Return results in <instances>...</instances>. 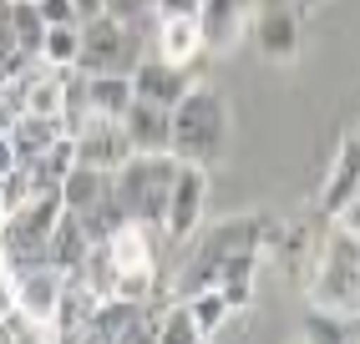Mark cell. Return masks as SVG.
I'll return each mask as SVG.
<instances>
[{"mask_svg":"<svg viewBox=\"0 0 360 344\" xmlns=\"http://www.w3.org/2000/svg\"><path fill=\"white\" fill-rule=\"evenodd\" d=\"M153 304L148 299H127V293H107L97 299L86 319V334L82 339H97V344H132V339H153Z\"/></svg>","mask_w":360,"mask_h":344,"instance_id":"cell-8","label":"cell"},{"mask_svg":"<svg viewBox=\"0 0 360 344\" xmlns=\"http://www.w3.org/2000/svg\"><path fill=\"white\" fill-rule=\"evenodd\" d=\"M66 137H71V162H86V167H102V172H112L132 152V142H127L117 117H82Z\"/></svg>","mask_w":360,"mask_h":344,"instance_id":"cell-9","label":"cell"},{"mask_svg":"<svg viewBox=\"0 0 360 344\" xmlns=\"http://www.w3.org/2000/svg\"><path fill=\"white\" fill-rule=\"evenodd\" d=\"M249 6L254 0H198V31H203L208 56L229 51V46L238 41V31L249 26Z\"/></svg>","mask_w":360,"mask_h":344,"instance_id":"cell-14","label":"cell"},{"mask_svg":"<svg viewBox=\"0 0 360 344\" xmlns=\"http://www.w3.org/2000/svg\"><path fill=\"white\" fill-rule=\"evenodd\" d=\"M233 121H229V102L213 86L193 81L173 107H167V152L178 162H198V167H219L229 152Z\"/></svg>","mask_w":360,"mask_h":344,"instance_id":"cell-1","label":"cell"},{"mask_svg":"<svg viewBox=\"0 0 360 344\" xmlns=\"http://www.w3.org/2000/svg\"><path fill=\"white\" fill-rule=\"evenodd\" d=\"M6 137L15 147V162H36L41 152H51V147L66 137L61 117H36V112H15L6 121Z\"/></svg>","mask_w":360,"mask_h":344,"instance_id":"cell-15","label":"cell"},{"mask_svg":"<svg viewBox=\"0 0 360 344\" xmlns=\"http://www.w3.org/2000/svg\"><path fill=\"white\" fill-rule=\"evenodd\" d=\"M102 11H107V15H117V20H132V26H148L153 0H102Z\"/></svg>","mask_w":360,"mask_h":344,"instance_id":"cell-27","label":"cell"},{"mask_svg":"<svg viewBox=\"0 0 360 344\" xmlns=\"http://www.w3.org/2000/svg\"><path fill=\"white\" fill-rule=\"evenodd\" d=\"M350 208H360V142H355V132L340 137L335 162L325 172V187L315 192V213L320 218H340Z\"/></svg>","mask_w":360,"mask_h":344,"instance_id":"cell-10","label":"cell"},{"mask_svg":"<svg viewBox=\"0 0 360 344\" xmlns=\"http://www.w3.org/2000/svg\"><path fill=\"white\" fill-rule=\"evenodd\" d=\"M249 36L264 61L290 66L300 56V11L290 0H254L249 6Z\"/></svg>","mask_w":360,"mask_h":344,"instance_id":"cell-7","label":"cell"},{"mask_svg":"<svg viewBox=\"0 0 360 344\" xmlns=\"http://www.w3.org/2000/svg\"><path fill=\"white\" fill-rule=\"evenodd\" d=\"M71 6H77V15L86 20V15H97V11H102V0H71Z\"/></svg>","mask_w":360,"mask_h":344,"instance_id":"cell-31","label":"cell"},{"mask_svg":"<svg viewBox=\"0 0 360 344\" xmlns=\"http://www.w3.org/2000/svg\"><path fill=\"white\" fill-rule=\"evenodd\" d=\"M153 339H158V344H198L193 314H188L183 299H173V304L158 309V319H153Z\"/></svg>","mask_w":360,"mask_h":344,"instance_id":"cell-23","label":"cell"},{"mask_svg":"<svg viewBox=\"0 0 360 344\" xmlns=\"http://www.w3.org/2000/svg\"><path fill=\"white\" fill-rule=\"evenodd\" d=\"M122 121V132L132 142V152H167V107L158 102H127V112L117 117Z\"/></svg>","mask_w":360,"mask_h":344,"instance_id":"cell-18","label":"cell"},{"mask_svg":"<svg viewBox=\"0 0 360 344\" xmlns=\"http://www.w3.org/2000/svg\"><path fill=\"white\" fill-rule=\"evenodd\" d=\"M91 309H97V293H91L77 274H66V279H61V293H56L51 329H46V334H56V339H82V334H86Z\"/></svg>","mask_w":360,"mask_h":344,"instance_id":"cell-16","label":"cell"},{"mask_svg":"<svg viewBox=\"0 0 360 344\" xmlns=\"http://www.w3.org/2000/svg\"><path fill=\"white\" fill-rule=\"evenodd\" d=\"M77 26L82 20H71V26H46V36H41V61L46 66H61V71H71L77 66V46H82V36H77Z\"/></svg>","mask_w":360,"mask_h":344,"instance_id":"cell-26","label":"cell"},{"mask_svg":"<svg viewBox=\"0 0 360 344\" xmlns=\"http://www.w3.org/2000/svg\"><path fill=\"white\" fill-rule=\"evenodd\" d=\"M86 233H82V223H77V213H61L56 223H51V233H46V263L56 268V274H77V263L86 258Z\"/></svg>","mask_w":360,"mask_h":344,"instance_id":"cell-19","label":"cell"},{"mask_svg":"<svg viewBox=\"0 0 360 344\" xmlns=\"http://www.w3.org/2000/svg\"><path fill=\"white\" fill-rule=\"evenodd\" d=\"M107 258H112V274H117V293L127 299H148L153 284H158V253H153V228L148 223H127L117 228L107 243Z\"/></svg>","mask_w":360,"mask_h":344,"instance_id":"cell-5","label":"cell"},{"mask_svg":"<svg viewBox=\"0 0 360 344\" xmlns=\"http://www.w3.org/2000/svg\"><path fill=\"white\" fill-rule=\"evenodd\" d=\"M82 102L86 117H122L132 102V77L127 71H82Z\"/></svg>","mask_w":360,"mask_h":344,"instance_id":"cell-17","label":"cell"},{"mask_svg":"<svg viewBox=\"0 0 360 344\" xmlns=\"http://www.w3.org/2000/svg\"><path fill=\"white\" fill-rule=\"evenodd\" d=\"M61 279H66V274H56L51 263H36V268H20V274H15V309L26 314L36 329H51Z\"/></svg>","mask_w":360,"mask_h":344,"instance_id":"cell-12","label":"cell"},{"mask_svg":"<svg viewBox=\"0 0 360 344\" xmlns=\"http://www.w3.org/2000/svg\"><path fill=\"white\" fill-rule=\"evenodd\" d=\"M153 15H198V0H153Z\"/></svg>","mask_w":360,"mask_h":344,"instance_id":"cell-30","label":"cell"},{"mask_svg":"<svg viewBox=\"0 0 360 344\" xmlns=\"http://www.w3.org/2000/svg\"><path fill=\"white\" fill-rule=\"evenodd\" d=\"M36 11H41V20H46V26H71V20H82L71 0H36Z\"/></svg>","mask_w":360,"mask_h":344,"instance_id":"cell-28","label":"cell"},{"mask_svg":"<svg viewBox=\"0 0 360 344\" xmlns=\"http://www.w3.org/2000/svg\"><path fill=\"white\" fill-rule=\"evenodd\" d=\"M325 238L315 243V258L304 268V293L309 304H330V309H355L360 304V249H355V228H340L325 218Z\"/></svg>","mask_w":360,"mask_h":344,"instance_id":"cell-2","label":"cell"},{"mask_svg":"<svg viewBox=\"0 0 360 344\" xmlns=\"http://www.w3.org/2000/svg\"><path fill=\"white\" fill-rule=\"evenodd\" d=\"M203 208H208V167L198 162H178L173 187H167V208H162V233L167 243H188L203 228Z\"/></svg>","mask_w":360,"mask_h":344,"instance_id":"cell-6","label":"cell"},{"mask_svg":"<svg viewBox=\"0 0 360 344\" xmlns=\"http://www.w3.org/2000/svg\"><path fill=\"white\" fill-rule=\"evenodd\" d=\"M127 77H132V96H137V102L173 107L178 96L198 81V66H178V61H162V56H142Z\"/></svg>","mask_w":360,"mask_h":344,"instance_id":"cell-11","label":"cell"},{"mask_svg":"<svg viewBox=\"0 0 360 344\" xmlns=\"http://www.w3.org/2000/svg\"><path fill=\"white\" fill-rule=\"evenodd\" d=\"M6 11H11V36H15V46L26 56H36L41 51V36H46V20H41V11H36V0H6Z\"/></svg>","mask_w":360,"mask_h":344,"instance_id":"cell-24","label":"cell"},{"mask_svg":"<svg viewBox=\"0 0 360 344\" xmlns=\"http://www.w3.org/2000/svg\"><path fill=\"white\" fill-rule=\"evenodd\" d=\"M183 304H188V314H193L198 339H213V334L233 319V304H229V293H224L219 284H203V289H193V293H183Z\"/></svg>","mask_w":360,"mask_h":344,"instance_id":"cell-21","label":"cell"},{"mask_svg":"<svg viewBox=\"0 0 360 344\" xmlns=\"http://www.w3.org/2000/svg\"><path fill=\"white\" fill-rule=\"evenodd\" d=\"M173 172H178L173 152H127L122 162L112 167L107 192H112V203L122 208L132 223L158 228L162 208H167V187H173Z\"/></svg>","mask_w":360,"mask_h":344,"instance_id":"cell-3","label":"cell"},{"mask_svg":"<svg viewBox=\"0 0 360 344\" xmlns=\"http://www.w3.org/2000/svg\"><path fill=\"white\" fill-rule=\"evenodd\" d=\"M15 51H20V46H15V36H11V11H6V0H0V66H6Z\"/></svg>","mask_w":360,"mask_h":344,"instance_id":"cell-29","label":"cell"},{"mask_svg":"<svg viewBox=\"0 0 360 344\" xmlns=\"http://www.w3.org/2000/svg\"><path fill=\"white\" fill-rule=\"evenodd\" d=\"M0 268H6V249H0Z\"/></svg>","mask_w":360,"mask_h":344,"instance_id":"cell-32","label":"cell"},{"mask_svg":"<svg viewBox=\"0 0 360 344\" xmlns=\"http://www.w3.org/2000/svg\"><path fill=\"white\" fill-rule=\"evenodd\" d=\"M107 178H112V172H102V167L71 162V167L61 172V183H56V192H61L66 213H82V208L97 203V198H107Z\"/></svg>","mask_w":360,"mask_h":344,"instance_id":"cell-20","label":"cell"},{"mask_svg":"<svg viewBox=\"0 0 360 344\" xmlns=\"http://www.w3.org/2000/svg\"><path fill=\"white\" fill-rule=\"evenodd\" d=\"M304 339L315 344H350L355 339V309H330V304H309L304 314Z\"/></svg>","mask_w":360,"mask_h":344,"instance_id":"cell-22","label":"cell"},{"mask_svg":"<svg viewBox=\"0 0 360 344\" xmlns=\"http://www.w3.org/2000/svg\"><path fill=\"white\" fill-rule=\"evenodd\" d=\"M77 223H82L86 243H107V238H112L117 228L127 223V213L117 208V203H112V192H107V198H97L91 208H82V213H77Z\"/></svg>","mask_w":360,"mask_h":344,"instance_id":"cell-25","label":"cell"},{"mask_svg":"<svg viewBox=\"0 0 360 344\" xmlns=\"http://www.w3.org/2000/svg\"><path fill=\"white\" fill-rule=\"evenodd\" d=\"M153 56L178 61V66H198V61H208V46H203V31H198V15H158Z\"/></svg>","mask_w":360,"mask_h":344,"instance_id":"cell-13","label":"cell"},{"mask_svg":"<svg viewBox=\"0 0 360 344\" xmlns=\"http://www.w3.org/2000/svg\"><path fill=\"white\" fill-rule=\"evenodd\" d=\"M82 46H77V71H132L142 61V26L117 20L107 11L86 15L77 26Z\"/></svg>","mask_w":360,"mask_h":344,"instance_id":"cell-4","label":"cell"}]
</instances>
